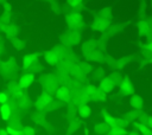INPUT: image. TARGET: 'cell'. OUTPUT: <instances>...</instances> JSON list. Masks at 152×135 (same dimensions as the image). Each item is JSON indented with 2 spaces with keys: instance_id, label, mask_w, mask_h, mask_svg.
I'll return each mask as SVG.
<instances>
[{
  "instance_id": "6da1fadb",
  "label": "cell",
  "mask_w": 152,
  "mask_h": 135,
  "mask_svg": "<svg viewBox=\"0 0 152 135\" xmlns=\"http://www.w3.org/2000/svg\"><path fill=\"white\" fill-rule=\"evenodd\" d=\"M110 22H112V11H110V8L109 7H102L94 15V19L90 24V28L93 31L104 32L110 26Z\"/></svg>"
},
{
  "instance_id": "7a4b0ae2",
  "label": "cell",
  "mask_w": 152,
  "mask_h": 135,
  "mask_svg": "<svg viewBox=\"0 0 152 135\" xmlns=\"http://www.w3.org/2000/svg\"><path fill=\"white\" fill-rule=\"evenodd\" d=\"M102 43H100L97 39H89L87 40L82 46L83 56L91 62H101L103 60V49L101 47Z\"/></svg>"
},
{
  "instance_id": "3957f363",
  "label": "cell",
  "mask_w": 152,
  "mask_h": 135,
  "mask_svg": "<svg viewBox=\"0 0 152 135\" xmlns=\"http://www.w3.org/2000/svg\"><path fill=\"white\" fill-rule=\"evenodd\" d=\"M59 107H61V103L55 101L52 95L44 92V91L37 97V99L34 102V108L37 109V111H40V112L56 110Z\"/></svg>"
},
{
  "instance_id": "277c9868",
  "label": "cell",
  "mask_w": 152,
  "mask_h": 135,
  "mask_svg": "<svg viewBox=\"0 0 152 135\" xmlns=\"http://www.w3.org/2000/svg\"><path fill=\"white\" fill-rule=\"evenodd\" d=\"M121 78L122 77H121V75L119 72H110L109 75L104 76L100 81L97 89L101 90L102 92H104L106 95H108V94L114 91V89L118 86V84L121 81Z\"/></svg>"
},
{
  "instance_id": "5b68a950",
  "label": "cell",
  "mask_w": 152,
  "mask_h": 135,
  "mask_svg": "<svg viewBox=\"0 0 152 135\" xmlns=\"http://www.w3.org/2000/svg\"><path fill=\"white\" fill-rule=\"evenodd\" d=\"M18 73V64L15 58L11 57L7 60L0 62V75L7 79L13 81V78Z\"/></svg>"
},
{
  "instance_id": "8992f818",
  "label": "cell",
  "mask_w": 152,
  "mask_h": 135,
  "mask_svg": "<svg viewBox=\"0 0 152 135\" xmlns=\"http://www.w3.org/2000/svg\"><path fill=\"white\" fill-rule=\"evenodd\" d=\"M39 83L44 90V92H48V94H55V91L58 89L59 86V82H58V78H57V75H53V73H46V75H43L39 79Z\"/></svg>"
},
{
  "instance_id": "52a82bcc",
  "label": "cell",
  "mask_w": 152,
  "mask_h": 135,
  "mask_svg": "<svg viewBox=\"0 0 152 135\" xmlns=\"http://www.w3.org/2000/svg\"><path fill=\"white\" fill-rule=\"evenodd\" d=\"M65 20H66V24L69 26V30H74V31H78L80 32V30H82L83 26H84L83 18H82L80 12L71 11L70 13H68L65 15Z\"/></svg>"
},
{
  "instance_id": "ba28073f",
  "label": "cell",
  "mask_w": 152,
  "mask_h": 135,
  "mask_svg": "<svg viewBox=\"0 0 152 135\" xmlns=\"http://www.w3.org/2000/svg\"><path fill=\"white\" fill-rule=\"evenodd\" d=\"M81 39H82L81 33L78 31H74V30H69L61 36V43L63 46H66V47L80 44Z\"/></svg>"
},
{
  "instance_id": "9c48e42d",
  "label": "cell",
  "mask_w": 152,
  "mask_h": 135,
  "mask_svg": "<svg viewBox=\"0 0 152 135\" xmlns=\"http://www.w3.org/2000/svg\"><path fill=\"white\" fill-rule=\"evenodd\" d=\"M102 118H103V122L109 127V128H113V127H120V128H125L129 124L127 121H125L122 117H116V116H113V115H109L104 111H102Z\"/></svg>"
},
{
  "instance_id": "30bf717a",
  "label": "cell",
  "mask_w": 152,
  "mask_h": 135,
  "mask_svg": "<svg viewBox=\"0 0 152 135\" xmlns=\"http://www.w3.org/2000/svg\"><path fill=\"white\" fill-rule=\"evenodd\" d=\"M118 86H119V92H120V95L124 96V97H127V96L129 97V96H132V95L134 94V86H133L132 81H131V78H129L128 76L122 77L121 81L119 82Z\"/></svg>"
},
{
  "instance_id": "8fae6325",
  "label": "cell",
  "mask_w": 152,
  "mask_h": 135,
  "mask_svg": "<svg viewBox=\"0 0 152 135\" xmlns=\"http://www.w3.org/2000/svg\"><path fill=\"white\" fill-rule=\"evenodd\" d=\"M39 53L37 52H32V53H27L23 57V69L24 70H28L31 71L37 64H39Z\"/></svg>"
},
{
  "instance_id": "7c38bea8",
  "label": "cell",
  "mask_w": 152,
  "mask_h": 135,
  "mask_svg": "<svg viewBox=\"0 0 152 135\" xmlns=\"http://www.w3.org/2000/svg\"><path fill=\"white\" fill-rule=\"evenodd\" d=\"M55 96H56V98L59 103H69L74 95H72V92L70 91V89L68 86L59 85L58 89L55 91Z\"/></svg>"
},
{
  "instance_id": "4fadbf2b",
  "label": "cell",
  "mask_w": 152,
  "mask_h": 135,
  "mask_svg": "<svg viewBox=\"0 0 152 135\" xmlns=\"http://www.w3.org/2000/svg\"><path fill=\"white\" fill-rule=\"evenodd\" d=\"M5 92L8 95L10 99H15V98L20 97L24 91L19 88V85H18V83L15 81H10L7 83V85H6V91Z\"/></svg>"
},
{
  "instance_id": "5bb4252c",
  "label": "cell",
  "mask_w": 152,
  "mask_h": 135,
  "mask_svg": "<svg viewBox=\"0 0 152 135\" xmlns=\"http://www.w3.org/2000/svg\"><path fill=\"white\" fill-rule=\"evenodd\" d=\"M138 33L147 38H152V20H139Z\"/></svg>"
},
{
  "instance_id": "9a60e30c",
  "label": "cell",
  "mask_w": 152,
  "mask_h": 135,
  "mask_svg": "<svg viewBox=\"0 0 152 135\" xmlns=\"http://www.w3.org/2000/svg\"><path fill=\"white\" fill-rule=\"evenodd\" d=\"M34 79L36 78H34V75L33 73L26 72V73H24V75H21L19 77V81L17 83H18V85H19V88L21 90H25V89H28L34 83Z\"/></svg>"
},
{
  "instance_id": "2e32d148",
  "label": "cell",
  "mask_w": 152,
  "mask_h": 135,
  "mask_svg": "<svg viewBox=\"0 0 152 135\" xmlns=\"http://www.w3.org/2000/svg\"><path fill=\"white\" fill-rule=\"evenodd\" d=\"M44 60L51 66H57L58 63L61 62V58H59L58 53L53 49H51V50H48L44 52Z\"/></svg>"
},
{
  "instance_id": "e0dca14e",
  "label": "cell",
  "mask_w": 152,
  "mask_h": 135,
  "mask_svg": "<svg viewBox=\"0 0 152 135\" xmlns=\"http://www.w3.org/2000/svg\"><path fill=\"white\" fill-rule=\"evenodd\" d=\"M128 105L131 107V109L133 110H141L144 108V99L140 95L133 94L132 96L128 97Z\"/></svg>"
},
{
  "instance_id": "ac0fdd59",
  "label": "cell",
  "mask_w": 152,
  "mask_h": 135,
  "mask_svg": "<svg viewBox=\"0 0 152 135\" xmlns=\"http://www.w3.org/2000/svg\"><path fill=\"white\" fill-rule=\"evenodd\" d=\"M0 30L5 33V36L8 38V39H13L17 37L18 32H19V27L17 25H0Z\"/></svg>"
},
{
  "instance_id": "d6986e66",
  "label": "cell",
  "mask_w": 152,
  "mask_h": 135,
  "mask_svg": "<svg viewBox=\"0 0 152 135\" xmlns=\"http://www.w3.org/2000/svg\"><path fill=\"white\" fill-rule=\"evenodd\" d=\"M140 111L141 110H133V109H129V110H127L125 114H124V116H122V118L125 120V121H127L129 124L131 123H133V122H137L138 121V118H139V115H140Z\"/></svg>"
},
{
  "instance_id": "ffe728a7",
  "label": "cell",
  "mask_w": 152,
  "mask_h": 135,
  "mask_svg": "<svg viewBox=\"0 0 152 135\" xmlns=\"http://www.w3.org/2000/svg\"><path fill=\"white\" fill-rule=\"evenodd\" d=\"M0 116L4 121H7V122L12 117V109H11V105L8 103L0 105Z\"/></svg>"
},
{
  "instance_id": "44dd1931",
  "label": "cell",
  "mask_w": 152,
  "mask_h": 135,
  "mask_svg": "<svg viewBox=\"0 0 152 135\" xmlns=\"http://www.w3.org/2000/svg\"><path fill=\"white\" fill-rule=\"evenodd\" d=\"M32 121L39 126H44L46 127L49 123L46 121V117H45V114L44 112H40V111H36L32 114Z\"/></svg>"
},
{
  "instance_id": "7402d4cb",
  "label": "cell",
  "mask_w": 152,
  "mask_h": 135,
  "mask_svg": "<svg viewBox=\"0 0 152 135\" xmlns=\"http://www.w3.org/2000/svg\"><path fill=\"white\" fill-rule=\"evenodd\" d=\"M81 126H82V122H81L80 117H76V116L71 117V118L69 120V122H68V129H69V133H74V131H76L77 129H80Z\"/></svg>"
},
{
  "instance_id": "603a6c76",
  "label": "cell",
  "mask_w": 152,
  "mask_h": 135,
  "mask_svg": "<svg viewBox=\"0 0 152 135\" xmlns=\"http://www.w3.org/2000/svg\"><path fill=\"white\" fill-rule=\"evenodd\" d=\"M132 124L140 135H152V130L146 124H142V123H139V122H133Z\"/></svg>"
},
{
  "instance_id": "cb8c5ba5",
  "label": "cell",
  "mask_w": 152,
  "mask_h": 135,
  "mask_svg": "<svg viewBox=\"0 0 152 135\" xmlns=\"http://www.w3.org/2000/svg\"><path fill=\"white\" fill-rule=\"evenodd\" d=\"M77 112H78V116L81 118H88L91 115V108L88 104H83V105H80L77 108Z\"/></svg>"
},
{
  "instance_id": "d4e9b609",
  "label": "cell",
  "mask_w": 152,
  "mask_h": 135,
  "mask_svg": "<svg viewBox=\"0 0 152 135\" xmlns=\"http://www.w3.org/2000/svg\"><path fill=\"white\" fill-rule=\"evenodd\" d=\"M108 130H109V127L104 122H99L94 126V133L97 135H107Z\"/></svg>"
},
{
  "instance_id": "484cf974",
  "label": "cell",
  "mask_w": 152,
  "mask_h": 135,
  "mask_svg": "<svg viewBox=\"0 0 152 135\" xmlns=\"http://www.w3.org/2000/svg\"><path fill=\"white\" fill-rule=\"evenodd\" d=\"M66 4L69 5V7H70L74 12H78V11L82 8L83 1H82V0H69Z\"/></svg>"
},
{
  "instance_id": "4316f807",
  "label": "cell",
  "mask_w": 152,
  "mask_h": 135,
  "mask_svg": "<svg viewBox=\"0 0 152 135\" xmlns=\"http://www.w3.org/2000/svg\"><path fill=\"white\" fill-rule=\"evenodd\" d=\"M107 135H127V130L125 128L113 127V128H109Z\"/></svg>"
},
{
  "instance_id": "83f0119b",
  "label": "cell",
  "mask_w": 152,
  "mask_h": 135,
  "mask_svg": "<svg viewBox=\"0 0 152 135\" xmlns=\"http://www.w3.org/2000/svg\"><path fill=\"white\" fill-rule=\"evenodd\" d=\"M11 41H12V45L17 49V50H24L25 49V43L20 39V38H18V37H15V38H13V39H11Z\"/></svg>"
},
{
  "instance_id": "f1b7e54d",
  "label": "cell",
  "mask_w": 152,
  "mask_h": 135,
  "mask_svg": "<svg viewBox=\"0 0 152 135\" xmlns=\"http://www.w3.org/2000/svg\"><path fill=\"white\" fill-rule=\"evenodd\" d=\"M107 98V95L104 92H102L101 90L96 89L95 94H94V97H93V101H96V102H102V101H106Z\"/></svg>"
},
{
  "instance_id": "f546056e",
  "label": "cell",
  "mask_w": 152,
  "mask_h": 135,
  "mask_svg": "<svg viewBox=\"0 0 152 135\" xmlns=\"http://www.w3.org/2000/svg\"><path fill=\"white\" fill-rule=\"evenodd\" d=\"M93 76L101 81L104 77V69L103 68H95V69H93Z\"/></svg>"
},
{
  "instance_id": "4dcf8cb0",
  "label": "cell",
  "mask_w": 152,
  "mask_h": 135,
  "mask_svg": "<svg viewBox=\"0 0 152 135\" xmlns=\"http://www.w3.org/2000/svg\"><path fill=\"white\" fill-rule=\"evenodd\" d=\"M128 62H129V58H128V57H124V58H121V59H118V60H116V69H118V70L124 69V68L128 64Z\"/></svg>"
},
{
  "instance_id": "1f68e13d",
  "label": "cell",
  "mask_w": 152,
  "mask_h": 135,
  "mask_svg": "<svg viewBox=\"0 0 152 135\" xmlns=\"http://www.w3.org/2000/svg\"><path fill=\"white\" fill-rule=\"evenodd\" d=\"M24 135H36V129L31 126H25L23 129Z\"/></svg>"
},
{
  "instance_id": "d6a6232c",
  "label": "cell",
  "mask_w": 152,
  "mask_h": 135,
  "mask_svg": "<svg viewBox=\"0 0 152 135\" xmlns=\"http://www.w3.org/2000/svg\"><path fill=\"white\" fill-rule=\"evenodd\" d=\"M10 102V97L5 92V91H1L0 92V104H6Z\"/></svg>"
},
{
  "instance_id": "836d02e7",
  "label": "cell",
  "mask_w": 152,
  "mask_h": 135,
  "mask_svg": "<svg viewBox=\"0 0 152 135\" xmlns=\"http://www.w3.org/2000/svg\"><path fill=\"white\" fill-rule=\"evenodd\" d=\"M142 49L146 50L147 52H150V53L152 54V38H148V39H147V41L142 45Z\"/></svg>"
},
{
  "instance_id": "e575fe53",
  "label": "cell",
  "mask_w": 152,
  "mask_h": 135,
  "mask_svg": "<svg viewBox=\"0 0 152 135\" xmlns=\"http://www.w3.org/2000/svg\"><path fill=\"white\" fill-rule=\"evenodd\" d=\"M151 130H152V116L151 115H148V117H147V120H146V123H145Z\"/></svg>"
},
{
  "instance_id": "d590c367",
  "label": "cell",
  "mask_w": 152,
  "mask_h": 135,
  "mask_svg": "<svg viewBox=\"0 0 152 135\" xmlns=\"http://www.w3.org/2000/svg\"><path fill=\"white\" fill-rule=\"evenodd\" d=\"M127 135H140L135 129H133V130H131V131H127Z\"/></svg>"
},
{
  "instance_id": "8d00e7d4",
  "label": "cell",
  "mask_w": 152,
  "mask_h": 135,
  "mask_svg": "<svg viewBox=\"0 0 152 135\" xmlns=\"http://www.w3.org/2000/svg\"><path fill=\"white\" fill-rule=\"evenodd\" d=\"M4 52V46H2V44H0V54Z\"/></svg>"
},
{
  "instance_id": "74e56055",
  "label": "cell",
  "mask_w": 152,
  "mask_h": 135,
  "mask_svg": "<svg viewBox=\"0 0 152 135\" xmlns=\"http://www.w3.org/2000/svg\"><path fill=\"white\" fill-rule=\"evenodd\" d=\"M148 62H150V63H151V64H152V57H151V58H150V60H148Z\"/></svg>"
}]
</instances>
